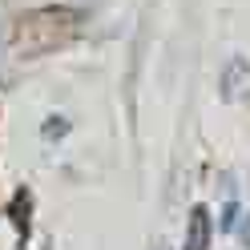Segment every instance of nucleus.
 Wrapping results in <instances>:
<instances>
[{
    "instance_id": "3",
    "label": "nucleus",
    "mask_w": 250,
    "mask_h": 250,
    "mask_svg": "<svg viewBox=\"0 0 250 250\" xmlns=\"http://www.w3.org/2000/svg\"><path fill=\"white\" fill-rule=\"evenodd\" d=\"M12 222H17L21 234H28V194H17V198H12Z\"/></svg>"
},
{
    "instance_id": "2",
    "label": "nucleus",
    "mask_w": 250,
    "mask_h": 250,
    "mask_svg": "<svg viewBox=\"0 0 250 250\" xmlns=\"http://www.w3.org/2000/svg\"><path fill=\"white\" fill-rule=\"evenodd\" d=\"M206 246H210V214H206V206H194L190 234H186V250H206Z\"/></svg>"
},
{
    "instance_id": "4",
    "label": "nucleus",
    "mask_w": 250,
    "mask_h": 250,
    "mask_svg": "<svg viewBox=\"0 0 250 250\" xmlns=\"http://www.w3.org/2000/svg\"><path fill=\"white\" fill-rule=\"evenodd\" d=\"M0 61H4V24H0Z\"/></svg>"
},
{
    "instance_id": "5",
    "label": "nucleus",
    "mask_w": 250,
    "mask_h": 250,
    "mask_svg": "<svg viewBox=\"0 0 250 250\" xmlns=\"http://www.w3.org/2000/svg\"><path fill=\"white\" fill-rule=\"evenodd\" d=\"M153 250H166V246H162V242H158V246H153Z\"/></svg>"
},
{
    "instance_id": "1",
    "label": "nucleus",
    "mask_w": 250,
    "mask_h": 250,
    "mask_svg": "<svg viewBox=\"0 0 250 250\" xmlns=\"http://www.w3.org/2000/svg\"><path fill=\"white\" fill-rule=\"evenodd\" d=\"M77 33H81V17L69 8H41V12H28L17 24V44L24 57H37V53H49L69 44Z\"/></svg>"
}]
</instances>
